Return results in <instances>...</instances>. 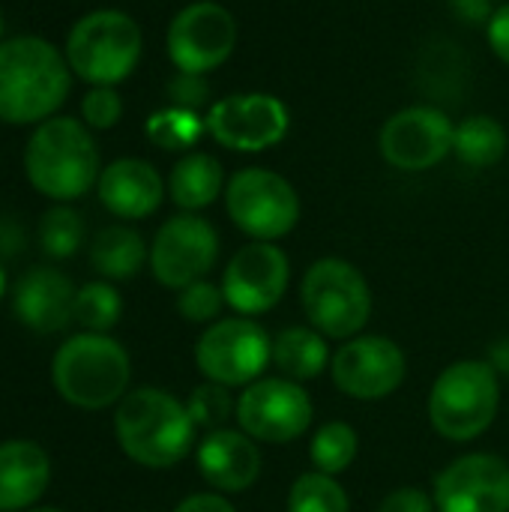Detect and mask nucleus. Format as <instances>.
<instances>
[{
  "instance_id": "nucleus-1",
  "label": "nucleus",
  "mask_w": 509,
  "mask_h": 512,
  "mask_svg": "<svg viewBox=\"0 0 509 512\" xmlns=\"http://www.w3.org/2000/svg\"><path fill=\"white\" fill-rule=\"evenodd\" d=\"M198 426L186 402L159 387H138L117 402L114 435L120 450L144 468L165 471L180 465L195 447Z\"/></svg>"
},
{
  "instance_id": "nucleus-2",
  "label": "nucleus",
  "mask_w": 509,
  "mask_h": 512,
  "mask_svg": "<svg viewBox=\"0 0 509 512\" xmlns=\"http://www.w3.org/2000/svg\"><path fill=\"white\" fill-rule=\"evenodd\" d=\"M69 93V63L39 36L0 45V120L36 123L51 117Z\"/></svg>"
},
{
  "instance_id": "nucleus-3",
  "label": "nucleus",
  "mask_w": 509,
  "mask_h": 512,
  "mask_svg": "<svg viewBox=\"0 0 509 512\" xmlns=\"http://www.w3.org/2000/svg\"><path fill=\"white\" fill-rule=\"evenodd\" d=\"M132 378L126 348L105 333H78L66 339L51 360V384L57 396L84 411L117 405Z\"/></svg>"
},
{
  "instance_id": "nucleus-4",
  "label": "nucleus",
  "mask_w": 509,
  "mask_h": 512,
  "mask_svg": "<svg viewBox=\"0 0 509 512\" xmlns=\"http://www.w3.org/2000/svg\"><path fill=\"white\" fill-rule=\"evenodd\" d=\"M24 168L42 195L54 201H75L99 180V150L72 117L45 120L24 150Z\"/></svg>"
},
{
  "instance_id": "nucleus-5",
  "label": "nucleus",
  "mask_w": 509,
  "mask_h": 512,
  "mask_svg": "<svg viewBox=\"0 0 509 512\" xmlns=\"http://www.w3.org/2000/svg\"><path fill=\"white\" fill-rule=\"evenodd\" d=\"M501 381L483 360L450 363L432 384L429 423L444 441L468 444L480 438L498 417Z\"/></svg>"
},
{
  "instance_id": "nucleus-6",
  "label": "nucleus",
  "mask_w": 509,
  "mask_h": 512,
  "mask_svg": "<svg viewBox=\"0 0 509 512\" xmlns=\"http://www.w3.org/2000/svg\"><path fill=\"white\" fill-rule=\"evenodd\" d=\"M300 300L309 324L327 339H354L372 315V288L366 276L342 258L315 261L300 285Z\"/></svg>"
},
{
  "instance_id": "nucleus-7",
  "label": "nucleus",
  "mask_w": 509,
  "mask_h": 512,
  "mask_svg": "<svg viewBox=\"0 0 509 512\" xmlns=\"http://www.w3.org/2000/svg\"><path fill=\"white\" fill-rule=\"evenodd\" d=\"M141 57V27L117 9L84 15L66 42V63L93 87H114L129 78Z\"/></svg>"
},
{
  "instance_id": "nucleus-8",
  "label": "nucleus",
  "mask_w": 509,
  "mask_h": 512,
  "mask_svg": "<svg viewBox=\"0 0 509 512\" xmlns=\"http://www.w3.org/2000/svg\"><path fill=\"white\" fill-rule=\"evenodd\" d=\"M231 222L252 240L273 243L300 222L297 189L270 168H243L225 186Z\"/></svg>"
},
{
  "instance_id": "nucleus-9",
  "label": "nucleus",
  "mask_w": 509,
  "mask_h": 512,
  "mask_svg": "<svg viewBox=\"0 0 509 512\" xmlns=\"http://www.w3.org/2000/svg\"><path fill=\"white\" fill-rule=\"evenodd\" d=\"M198 372L222 387H249L255 384L267 363H273V339L258 321L225 318L210 324L195 345Z\"/></svg>"
},
{
  "instance_id": "nucleus-10",
  "label": "nucleus",
  "mask_w": 509,
  "mask_h": 512,
  "mask_svg": "<svg viewBox=\"0 0 509 512\" xmlns=\"http://www.w3.org/2000/svg\"><path fill=\"white\" fill-rule=\"evenodd\" d=\"M237 426L261 444H291L312 429L309 393L291 378H258L237 399Z\"/></svg>"
},
{
  "instance_id": "nucleus-11",
  "label": "nucleus",
  "mask_w": 509,
  "mask_h": 512,
  "mask_svg": "<svg viewBox=\"0 0 509 512\" xmlns=\"http://www.w3.org/2000/svg\"><path fill=\"white\" fill-rule=\"evenodd\" d=\"M291 129L288 105L273 93H234L210 105L207 132L228 150L261 153L276 147Z\"/></svg>"
},
{
  "instance_id": "nucleus-12",
  "label": "nucleus",
  "mask_w": 509,
  "mask_h": 512,
  "mask_svg": "<svg viewBox=\"0 0 509 512\" xmlns=\"http://www.w3.org/2000/svg\"><path fill=\"white\" fill-rule=\"evenodd\" d=\"M219 258V234L216 228L195 216L180 213L168 219L150 246V270L159 285L183 291L192 282H201Z\"/></svg>"
},
{
  "instance_id": "nucleus-13",
  "label": "nucleus",
  "mask_w": 509,
  "mask_h": 512,
  "mask_svg": "<svg viewBox=\"0 0 509 512\" xmlns=\"http://www.w3.org/2000/svg\"><path fill=\"white\" fill-rule=\"evenodd\" d=\"M237 45L234 15L210 0L189 3L168 27V57L180 72L207 75L222 66Z\"/></svg>"
},
{
  "instance_id": "nucleus-14",
  "label": "nucleus",
  "mask_w": 509,
  "mask_h": 512,
  "mask_svg": "<svg viewBox=\"0 0 509 512\" xmlns=\"http://www.w3.org/2000/svg\"><path fill=\"white\" fill-rule=\"evenodd\" d=\"M453 120L429 105H411L387 117L378 132V150L399 171H429L453 153Z\"/></svg>"
},
{
  "instance_id": "nucleus-15",
  "label": "nucleus",
  "mask_w": 509,
  "mask_h": 512,
  "mask_svg": "<svg viewBox=\"0 0 509 512\" xmlns=\"http://www.w3.org/2000/svg\"><path fill=\"white\" fill-rule=\"evenodd\" d=\"M408 363L402 348L387 336H354L330 360L333 384L360 402L393 396L405 381Z\"/></svg>"
},
{
  "instance_id": "nucleus-16",
  "label": "nucleus",
  "mask_w": 509,
  "mask_h": 512,
  "mask_svg": "<svg viewBox=\"0 0 509 512\" xmlns=\"http://www.w3.org/2000/svg\"><path fill=\"white\" fill-rule=\"evenodd\" d=\"M291 282V261L276 243L252 240L225 267L222 294L225 303L243 318L276 309Z\"/></svg>"
},
{
  "instance_id": "nucleus-17",
  "label": "nucleus",
  "mask_w": 509,
  "mask_h": 512,
  "mask_svg": "<svg viewBox=\"0 0 509 512\" xmlns=\"http://www.w3.org/2000/svg\"><path fill=\"white\" fill-rule=\"evenodd\" d=\"M438 512H509V465L495 453L453 459L435 477Z\"/></svg>"
},
{
  "instance_id": "nucleus-18",
  "label": "nucleus",
  "mask_w": 509,
  "mask_h": 512,
  "mask_svg": "<svg viewBox=\"0 0 509 512\" xmlns=\"http://www.w3.org/2000/svg\"><path fill=\"white\" fill-rule=\"evenodd\" d=\"M198 471L222 495L246 492L261 477V450L243 429H213L198 444Z\"/></svg>"
},
{
  "instance_id": "nucleus-19",
  "label": "nucleus",
  "mask_w": 509,
  "mask_h": 512,
  "mask_svg": "<svg viewBox=\"0 0 509 512\" xmlns=\"http://www.w3.org/2000/svg\"><path fill=\"white\" fill-rule=\"evenodd\" d=\"M75 285L54 267H30L12 294V312L36 333H57L75 321Z\"/></svg>"
},
{
  "instance_id": "nucleus-20",
  "label": "nucleus",
  "mask_w": 509,
  "mask_h": 512,
  "mask_svg": "<svg viewBox=\"0 0 509 512\" xmlns=\"http://www.w3.org/2000/svg\"><path fill=\"white\" fill-rule=\"evenodd\" d=\"M165 183L144 159H117L99 174V201L120 219H144L159 210Z\"/></svg>"
},
{
  "instance_id": "nucleus-21",
  "label": "nucleus",
  "mask_w": 509,
  "mask_h": 512,
  "mask_svg": "<svg viewBox=\"0 0 509 512\" xmlns=\"http://www.w3.org/2000/svg\"><path fill=\"white\" fill-rule=\"evenodd\" d=\"M51 483V459L33 441L0 444V512H27Z\"/></svg>"
},
{
  "instance_id": "nucleus-22",
  "label": "nucleus",
  "mask_w": 509,
  "mask_h": 512,
  "mask_svg": "<svg viewBox=\"0 0 509 512\" xmlns=\"http://www.w3.org/2000/svg\"><path fill=\"white\" fill-rule=\"evenodd\" d=\"M225 189V171L219 165V159H213L210 153H189L183 156L168 177V192L171 201L180 210H204L210 207L219 192Z\"/></svg>"
},
{
  "instance_id": "nucleus-23",
  "label": "nucleus",
  "mask_w": 509,
  "mask_h": 512,
  "mask_svg": "<svg viewBox=\"0 0 509 512\" xmlns=\"http://www.w3.org/2000/svg\"><path fill=\"white\" fill-rule=\"evenodd\" d=\"M330 360L327 336H321L315 327H288L273 339V366L282 372V378L297 384L324 375Z\"/></svg>"
},
{
  "instance_id": "nucleus-24",
  "label": "nucleus",
  "mask_w": 509,
  "mask_h": 512,
  "mask_svg": "<svg viewBox=\"0 0 509 512\" xmlns=\"http://www.w3.org/2000/svg\"><path fill=\"white\" fill-rule=\"evenodd\" d=\"M90 261H93L96 273H102L105 279L123 282V279H132L141 273V267L147 261V246H144L138 231L123 228V225H111L93 237Z\"/></svg>"
},
{
  "instance_id": "nucleus-25",
  "label": "nucleus",
  "mask_w": 509,
  "mask_h": 512,
  "mask_svg": "<svg viewBox=\"0 0 509 512\" xmlns=\"http://www.w3.org/2000/svg\"><path fill=\"white\" fill-rule=\"evenodd\" d=\"M509 138L507 129L489 117V114H474L465 117L456 126V138H453V153L471 165V168H492L507 156Z\"/></svg>"
},
{
  "instance_id": "nucleus-26",
  "label": "nucleus",
  "mask_w": 509,
  "mask_h": 512,
  "mask_svg": "<svg viewBox=\"0 0 509 512\" xmlns=\"http://www.w3.org/2000/svg\"><path fill=\"white\" fill-rule=\"evenodd\" d=\"M357 453H360L357 429L342 420H330V423L318 426V432L312 435V444H309V459H312L315 471H321L327 477L345 474L354 465Z\"/></svg>"
},
{
  "instance_id": "nucleus-27",
  "label": "nucleus",
  "mask_w": 509,
  "mask_h": 512,
  "mask_svg": "<svg viewBox=\"0 0 509 512\" xmlns=\"http://www.w3.org/2000/svg\"><path fill=\"white\" fill-rule=\"evenodd\" d=\"M207 132V117L189 108H165L147 120V138L162 150H189Z\"/></svg>"
},
{
  "instance_id": "nucleus-28",
  "label": "nucleus",
  "mask_w": 509,
  "mask_h": 512,
  "mask_svg": "<svg viewBox=\"0 0 509 512\" xmlns=\"http://www.w3.org/2000/svg\"><path fill=\"white\" fill-rule=\"evenodd\" d=\"M288 512H351V501L336 477L321 471L300 474L288 495Z\"/></svg>"
},
{
  "instance_id": "nucleus-29",
  "label": "nucleus",
  "mask_w": 509,
  "mask_h": 512,
  "mask_svg": "<svg viewBox=\"0 0 509 512\" xmlns=\"http://www.w3.org/2000/svg\"><path fill=\"white\" fill-rule=\"evenodd\" d=\"M123 315V300L108 282H87L75 294V321L84 333H108Z\"/></svg>"
},
{
  "instance_id": "nucleus-30",
  "label": "nucleus",
  "mask_w": 509,
  "mask_h": 512,
  "mask_svg": "<svg viewBox=\"0 0 509 512\" xmlns=\"http://www.w3.org/2000/svg\"><path fill=\"white\" fill-rule=\"evenodd\" d=\"M84 240V222L72 207H51L39 222V243L51 258H72Z\"/></svg>"
},
{
  "instance_id": "nucleus-31",
  "label": "nucleus",
  "mask_w": 509,
  "mask_h": 512,
  "mask_svg": "<svg viewBox=\"0 0 509 512\" xmlns=\"http://www.w3.org/2000/svg\"><path fill=\"white\" fill-rule=\"evenodd\" d=\"M186 411H189V417H192V423L198 429L213 432V429H225V420L237 417V402L231 399L228 387L207 381V384H201V387H195L189 393Z\"/></svg>"
},
{
  "instance_id": "nucleus-32",
  "label": "nucleus",
  "mask_w": 509,
  "mask_h": 512,
  "mask_svg": "<svg viewBox=\"0 0 509 512\" xmlns=\"http://www.w3.org/2000/svg\"><path fill=\"white\" fill-rule=\"evenodd\" d=\"M222 306H228L222 288L213 285V282H207V279L192 282V285L183 288L180 297H177V312H180L189 324H216Z\"/></svg>"
},
{
  "instance_id": "nucleus-33",
  "label": "nucleus",
  "mask_w": 509,
  "mask_h": 512,
  "mask_svg": "<svg viewBox=\"0 0 509 512\" xmlns=\"http://www.w3.org/2000/svg\"><path fill=\"white\" fill-rule=\"evenodd\" d=\"M81 114L87 120V126L93 129H111L120 114H123V99L117 96L114 87H93L84 102H81Z\"/></svg>"
},
{
  "instance_id": "nucleus-34",
  "label": "nucleus",
  "mask_w": 509,
  "mask_h": 512,
  "mask_svg": "<svg viewBox=\"0 0 509 512\" xmlns=\"http://www.w3.org/2000/svg\"><path fill=\"white\" fill-rule=\"evenodd\" d=\"M168 96L177 108H189L198 111L207 99H210V87L204 81V75H192V72H177V78L168 84Z\"/></svg>"
},
{
  "instance_id": "nucleus-35",
  "label": "nucleus",
  "mask_w": 509,
  "mask_h": 512,
  "mask_svg": "<svg viewBox=\"0 0 509 512\" xmlns=\"http://www.w3.org/2000/svg\"><path fill=\"white\" fill-rule=\"evenodd\" d=\"M378 512H438L435 507V498L426 492V489H417V486H402L396 492H390Z\"/></svg>"
},
{
  "instance_id": "nucleus-36",
  "label": "nucleus",
  "mask_w": 509,
  "mask_h": 512,
  "mask_svg": "<svg viewBox=\"0 0 509 512\" xmlns=\"http://www.w3.org/2000/svg\"><path fill=\"white\" fill-rule=\"evenodd\" d=\"M486 36H489V45L492 51L504 60L509 66V3L498 6L492 15H489V27H486Z\"/></svg>"
},
{
  "instance_id": "nucleus-37",
  "label": "nucleus",
  "mask_w": 509,
  "mask_h": 512,
  "mask_svg": "<svg viewBox=\"0 0 509 512\" xmlns=\"http://www.w3.org/2000/svg\"><path fill=\"white\" fill-rule=\"evenodd\" d=\"M174 512H237L222 492H198L177 504Z\"/></svg>"
},
{
  "instance_id": "nucleus-38",
  "label": "nucleus",
  "mask_w": 509,
  "mask_h": 512,
  "mask_svg": "<svg viewBox=\"0 0 509 512\" xmlns=\"http://www.w3.org/2000/svg\"><path fill=\"white\" fill-rule=\"evenodd\" d=\"M3 294H6V276H3V267H0V300H3Z\"/></svg>"
},
{
  "instance_id": "nucleus-39",
  "label": "nucleus",
  "mask_w": 509,
  "mask_h": 512,
  "mask_svg": "<svg viewBox=\"0 0 509 512\" xmlns=\"http://www.w3.org/2000/svg\"><path fill=\"white\" fill-rule=\"evenodd\" d=\"M27 512H63V510H57V507H33V510H27Z\"/></svg>"
},
{
  "instance_id": "nucleus-40",
  "label": "nucleus",
  "mask_w": 509,
  "mask_h": 512,
  "mask_svg": "<svg viewBox=\"0 0 509 512\" xmlns=\"http://www.w3.org/2000/svg\"><path fill=\"white\" fill-rule=\"evenodd\" d=\"M0 33H3V12H0Z\"/></svg>"
}]
</instances>
